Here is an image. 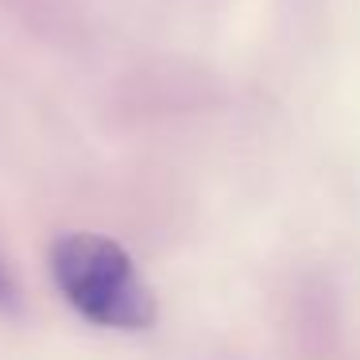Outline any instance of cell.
I'll use <instances>...</instances> for the list:
<instances>
[{
    "label": "cell",
    "instance_id": "1",
    "mask_svg": "<svg viewBox=\"0 0 360 360\" xmlns=\"http://www.w3.org/2000/svg\"><path fill=\"white\" fill-rule=\"evenodd\" d=\"M51 275L63 298L86 321L105 329H148L155 321V295L117 240L97 233L58 236L51 248Z\"/></svg>",
    "mask_w": 360,
    "mask_h": 360
},
{
    "label": "cell",
    "instance_id": "2",
    "mask_svg": "<svg viewBox=\"0 0 360 360\" xmlns=\"http://www.w3.org/2000/svg\"><path fill=\"white\" fill-rule=\"evenodd\" d=\"M20 295H16V283H12L8 267L0 264V310H16Z\"/></svg>",
    "mask_w": 360,
    "mask_h": 360
}]
</instances>
